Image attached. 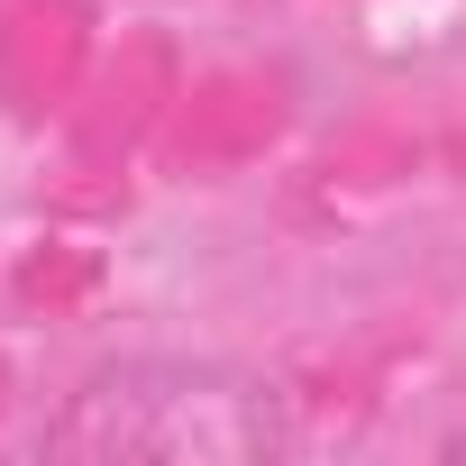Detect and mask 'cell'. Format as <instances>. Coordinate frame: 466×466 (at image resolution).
Masks as SVG:
<instances>
[{
	"label": "cell",
	"mask_w": 466,
	"mask_h": 466,
	"mask_svg": "<svg viewBox=\"0 0 466 466\" xmlns=\"http://www.w3.org/2000/svg\"><path fill=\"white\" fill-rule=\"evenodd\" d=\"M293 448L284 384L219 357H119L65 393L46 457L74 466H266Z\"/></svg>",
	"instance_id": "obj_1"
}]
</instances>
